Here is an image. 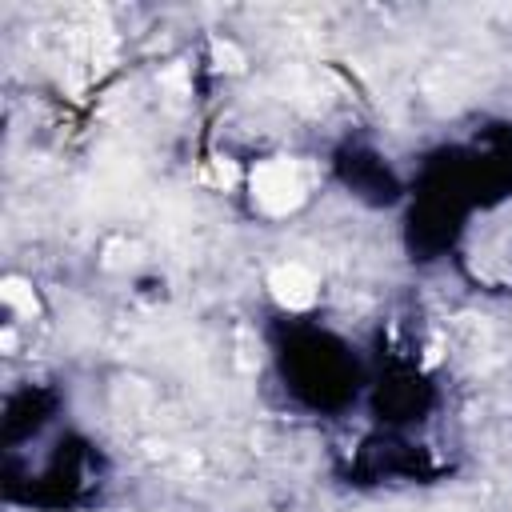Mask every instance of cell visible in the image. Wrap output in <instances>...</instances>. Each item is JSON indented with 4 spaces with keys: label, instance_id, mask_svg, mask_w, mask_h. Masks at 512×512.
I'll return each instance as SVG.
<instances>
[{
    "label": "cell",
    "instance_id": "obj_3",
    "mask_svg": "<svg viewBox=\"0 0 512 512\" xmlns=\"http://www.w3.org/2000/svg\"><path fill=\"white\" fill-rule=\"evenodd\" d=\"M0 300L16 312V316H36V292H32V284L24 280V276H4L0 280Z\"/></svg>",
    "mask_w": 512,
    "mask_h": 512
},
{
    "label": "cell",
    "instance_id": "obj_4",
    "mask_svg": "<svg viewBox=\"0 0 512 512\" xmlns=\"http://www.w3.org/2000/svg\"><path fill=\"white\" fill-rule=\"evenodd\" d=\"M212 60H216V68H224V72H240L244 68V56H240V48L232 44V40H212Z\"/></svg>",
    "mask_w": 512,
    "mask_h": 512
},
{
    "label": "cell",
    "instance_id": "obj_2",
    "mask_svg": "<svg viewBox=\"0 0 512 512\" xmlns=\"http://www.w3.org/2000/svg\"><path fill=\"white\" fill-rule=\"evenodd\" d=\"M268 292H272V300H276L280 308L304 312V308H312V300H316V276H312L304 264H276V268L268 272Z\"/></svg>",
    "mask_w": 512,
    "mask_h": 512
},
{
    "label": "cell",
    "instance_id": "obj_1",
    "mask_svg": "<svg viewBox=\"0 0 512 512\" xmlns=\"http://www.w3.org/2000/svg\"><path fill=\"white\" fill-rule=\"evenodd\" d=\"M252 200L260 212L268 216H288L304 204V176H300V164L288 160V156H272V160H260L252 168Z\"/></svg>",
    "mask_w": 512,
    "mask_h": 512
}]
</instances>
